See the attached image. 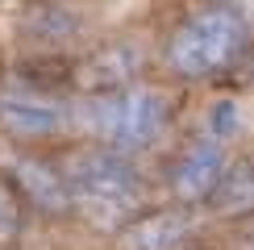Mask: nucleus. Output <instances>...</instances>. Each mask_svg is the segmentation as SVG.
<instances>
[{"label": "nucleus", "mask_w": 254, "mask_h": 250, "mask_svg": "<svg viewBox=\"0 0 254 250\" xmlns=\"http://www.w3.org/2000/svg\"><path fill=\"white\" fill-rule=\"evenodd\" d=\"M192 234L188 213H154L125 229V250H179Z\"/></svg>", "instance_id": "obj_7"}, {"label": "nucleus", "mask_w": 254, "mask_h": 250, "mask_svg": "<svg viewBox=\"0 0 254 250\" xmlns=\"http://www.w3.org/2000/svg\"><path fill=\"white\" fill-rule=\"evenodd\" d=\"M71 125V113L59 96L42 92H0V129L8 138L34 142V138H55Z\"/></svg>", "instance_id": "obj_4"}, {"label": "nucleus", "mask_w": 254, "mask_h": 250, "mask_svg": "<svg viewBox=\"0 0 254 250\" xmlns=\"http://www.w3.org/2000/svg\"><path fill=\"white\" fill-rule=\"evenodd\" d=\"M133 62H137V55H133L129 46L100 50L96 59H88V62H83L79 83H83V88H96V92H113V88H121V83L133 75Z\"/></svg>", "instance_id": "obj_8"}, {"label": "nucleus", "mask_w": 254, "mask_h": 250, "mask_svg": "<svg viewBox=\"0 0 254 250\" xmlns=\"http://www.w3.org/2000/svg\"><path fill=\"white\" fill-rule=\"evenodd\" d=\"M213 208L217 213H246L250 200H254V180H250V167L246 163H234L221 171V180L213 184Z\"/></svg>", "instance_id": "obj_9"}, {"label": "nucleus", "mask_w": 254, "mask_h": 250, "mask_svg": "<svg viewBox=\"0 0 254 250\" xmlns=\"http://www.w3.org/2000/svg\"><path fill=\"white\" fill-rule=\"evenodd\" d=\"M13 180L21 188V196H25L34 208H42V213H67V208H71L67 180H63V171H55L50 163H42V159H17L13 163Z\"/></svg>", "instance_id": "obj_6"}, {"label": "nucleus", "mask_w": 254, "mask_h": 250, "mask_svg": "<svg viewBox=\"0 0 254 250\" xmlns=\"http://www.w3.org/2000/svg\"><path fill=\"white\" fill-rule=\"evenodd\" d=\"M71 200H83L96 217H125L146 200L142 175L121 150H83L63 171Z\"/></svg>", "instance_id": "obj_1"}, {"label": "nucleus", "mask_w": 254, "mask_h": 250, "mask_svg": "<svg viewBox=\"0 0 254 250\" xmlns=\"http://www.w3.org/2000/svg\"><path fill=\"white\" fill-rule=\"evenodd\" d=\"M17 234H21V208L13 200V192L0 184V246L17 242Z\"/></svg>", "instance_id": "obj_11"}, {"label": "nucleus", "mask_w": 254, "mask_h": 250, "mask_svg": "<svg viewBox=\"0 0 254 250\" xmlns=\"http://www.w3.org/2000/svg\"><path fill=\"white\" fill-rule=\"evenodd\" d=\"M242 42H246L242 21L229 8H213V13H200L179 25V34L167 46V62L188 79L213 75V71H225L242 55Z\"/></svg>", "instance_id": "obj_3"}, {"label": "nucleus", "mask_w": 254, "mask_h": 250, "mask_svg": "<svg viewBox=\"0 0 254 250\" xmlns=\"http://www.w3.org/2000/svg\"><path fill=\"white\" fill-rule=\"evenodd\" d=\"M238 125H242V109H238V100H221L213 104V113H208V133L213 138H234L238 133Z\"/></svg>", "instance_id": "obj_10"}, {"label": "nucleus", "mask_w": 254, "mask_h": 250, "mask_svg": "<svg viewBox=\"0 0 254 250\" xmlns=\"http://www.w3.org/2000/svg\"><path fill=\"white\" fill-rule=\"evenodd\" d=\"M167 121V100L150 88H113L83 104V125L109 142V150H142Z\"/></svg>", "instance_id": "obj_2"}, {"label": "nucleus", "mask_w": 254, "mask_h": 250, "mask_svg": "<svg viewBox=\"0 0 254 250\" xmlns=\"http://www.w3.org/2000/svg\"><path fill=\"white\" fill-rule=\"evenodd\" d=\"M221 171H225V150L217 142H200L175 163L171 188H175L179 200H204L213 192V184L221 180Z\"/></svg>", "instance_id": "obj_5"}]
</instances>
